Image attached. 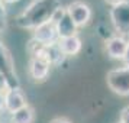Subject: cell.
Masks as SVG:
<instances>
[{
	"mask_svg": "<svg viewBox=\"0 0 129 123\" xmlns=\"http://www.w3.org/2000/svg\"><path fill=\"white\" fill-rule=\"evenodd\" d=\"M119 123H129V106L123 107L119 116Z\"/></svg>",
	"mask_w": 129,
	"mask_h": 123,
	"instance_id": "14",
	"label": "cell"
},
{
	"mask_svg": "<svg viewBox=\"0 0 129 123\" xmlns=\"http://www.w3.org/2000/svg\"><path fill=\"white\" fill-rule=\"evenodd\" d=\"M105 2H107L109 5L113 6V5H116V3H119V2H123V0H105Z\"/></svg>",
	"mask_w": 129,
	"mask_h": 123,
	"instance_id": "19",
	"label": "cell"
},
{
	"mask_svg": "<svg viewBox=\"0 0 129 123\" xmlns=\"http://www.w3.org/2000/svg\"><path fill=\"white\" fill-rule=\"evenodd\" d=\"M77 29H78V28L76 26V23L73 22V19L70 18V15H68L67 12H65L64 16L55 23V30H57V36H58V39L77 35Z\"/></svg>",
	"mask_w": 129,
	"mask_h": 123,
	"instance_id": "10",
	"label": "cell"
},
{
	"mask_svg": "<svg viewBox=\"0 0 129 123\" xmlns=\"http://www.w3.org/2000/svg\"><path fill=\"white\" fill-rule=\"evenodd\" d=\"M7 28V13H6V7L5 5L0 2V35L6 30Z\"/></svg>",
	"mask_w": 129,
	"mask_h": 123,
	"instance_id": "13",
	"label": "cell"
},
{
	"mask_svg": "<svg viewBox=\"0 0 129 123\" xmlns=\"http://www.w3.org/2000/svg\"><path fill=\"white\" fill-rule=\"evenodd\" d=\"M7 88H9V86H7L6 78H5V77H3L2 74H0V91H2V93H5V91H6Z\"/></svg>",
	"mask_w": 129,
	"mask_h": 123,
	"instance_id": "15",
	"label": "cell"
},
{
	"mask_svg": "<svg viewBox=\"0 0 129 123\" xmlns=\"http://www.w3.org/2000/svg\"><path fill=\"white\" fill-rule=\"evenodd\" d=\"M49 123H73V122H71L70 119H67V117H55Z\"/></svg>",
	"mask_w": 129,
	"mask_h": 123,
	"instance_id": "16",
	"label": "cell"
},
{
	"mask_svg": "<svg viewBox=\"0 0 129 123\" xmlns=\"http://www.w3.org/2000/svg\"><path fill=\"white\" fill-rule=\"evenodd\" d=\"M128 39L122 35H115L110 36L107 41H106L105 49L107 55L113 59H122L123 55H125V51H126V47H128Z\"/></svg>",
	"mask_w": 129,
	"mask_h": 123,
	"instance_id": "8",
	"label": "cell"
},
{
	"mask_svg": "<svg viewBox=\"0 0 129 123\" xmlns=\"http://www.w3.org/2000/svg\"><path fill=\"white\" fill-rule=\"evenodd\" d=\"M123 64H125V67H129V42H128V47H126V51H125V55H123Z\"/></svg>",
	"mask_w": 129,
	"mask_h": 123,
	"instance_id": "17",
	"label": "cell"
},
{
	"mask_svg": "<svg viewBox=\"0 0 129 123\" xmlns=\"http://www.w3.org/2000/svg\"><path fill=\"white\" fill-rule=\"evenodd\" d=\"M110 22L119 35H129V0L119 2L110 9Z\"/></svg>",
	"mask_w": 129,
	"mask_h": 123,
	"instance_id": "4",
	"label": "cell"
},
{
	"mask_svg": "<svg viewBox=\"0 0 129 123\" xmlns=\"http://www.w3.org/2000/svg\"><path fill=\"white\" fill-rule=\"evenodd\" d=\"M107 87L117 96L128 97L129 96V67L113 68L106 75Z\"/></svg>",
	"mask_w": 129,
	"mask_h": 123,
	"instance_id": "2",
	"label": "cell"
},
{
	"mask_svg": "<svg viewBox=\"0 0 129 123\" xmlns=\"http://www.w3.org/2000/svg\"><path fill=\"white\" fill-rule=\"evenodd\" d=\"M58 6H61L59 0H34L16 18V25L22 29L34 30L36 26L49 22Z\"/></svg>",
	"mask_w": 129,
	"mask_h": 123,
	"instance_id": "1",
	"label": "cell"
},
{
	"mask_svg": "<svg viewBox=\"0 0 129 123\" xmlns=\"http://www.w3.org/2000/svg\"><path fill=\"white\" fill-rule=\"evenodd\" d=\"M32 39L41 45H49L58 41L57 36V30H55V25L52 22H45V23L36 26L32 33Z\"/></svg>",
	"mask_w": 129,
	"mask_h": 123,
	"instance_id": "7",
	"label": "cell"
},
{
	"mask_svg": "<svg viewBox=\"0 0 129 123\" xmlns=\"http://www.w3.org/2000/svg\"><path fill=\"white\" fill-rule=\"evenodd\" d=\"M58 47L59 49L62 51L65 57H73V55H77V54L81 51L83 44L81 39L77 35L74 36H68V38H62V39H58Z\"/></svg>",
	"mask_w": 129,
	"mask_h": 123,
	"instance_id": "11",
	"label": "cell"
},
{
	"mask_svg": "<svg viewBox=\"0 0 129 123\" xmlns=\"http://www.w3.org/2000/svg\"><path fill=\"white\" fill-rule=\"evenodd\" d=\"M0 2L5 5V3H15V2H19V0H0Z\"/></svg>",
	"mask_w": 129,
	"mask_h": 123,
	"instance_id": "20",
	"label": "cell"
},
{
	"mask_svg": "<svg viewBox=\"0 0 129 123\" xmlns=\"http://www.w3.org/2000/svg\"><path fill=\"white\" fill-rule=\"evenodd\" d=\"M3 96H5V110L9 111L10 114L28 104L26 96L20 90V87L19 88H7L6 91L3 93Z\"/></svg>",
	"mask_w": 129,
	"mask_h": 123,
	"instance_id": "6",
	"label": "cell"
},
{
	"mask_svg": "<svg viewBox=\"0 0 129 123\" xmlns=\"http://www.w3.org/2000/svg\"><path fill=\"white\" fill-rule=\"evenodd\" d=\"M0 74L6 78L9 88H19V78L10 51L0 41Z\"/></svg>",
	"mask_w": 129,
	"mask_h": 123,
	"instance_id": "3",
	"label": "cell"
},
{
	"mask_svg": "<svg viewBox=\"0 0 129 123\" xmlns=\"http://www.w3.org/2000/svg\"><path fill=\"white\" fill-rule=\"evenodd\" d=\"M65 9H67V13L70 15V18L73 19V22L76 23L77 28H84L86 25H88V22L91 20V16H93L91 7L83 0L71 2Z\"/></svg>",
	"mask_w": 129,
	"mask_h": 123,
	"instance_id": "5",
	"label": "cell"
},
{
	"mask_svg": "<svg viewBox=\"0 0 129 123\" xmlns=\"http://www.w3.org/2000/svg\"><path fill=\"white\" fill-rule=\"evenodd\" d=\"M35 109L26 104L25 107L12 113V123H34L35 122Z\"/></svg>",
	"mask_w": 129,
	"mask_h": 123,
	"instance_id": "12",
	"label": "cell"
},
{
	"mask_svg": "<svg viewBox=\"0 0 129 123\" xmlns=\"http://www.w3.org/2000/svg\"><path fill=\"white\" fill-rule=\"evenodd\" d=\"M49 70H51V65L45 59L30 58L28 71H29V77L34 81H45L49 75Z\"/></svg>",
	"mask_w": 129,
	"mask_h": 123,
	"instance_id": "9",
	"label": "cell"
},
{
	"mask_svg": "<svg viewBox=\"0 0 129 123\" xmlns=\"http://www.w3.org/2000/svg\"><path fill=\"white\" fill-rule=\"evenodd\" d=\"M5 109V96H3V93L0 91V111Z\"/></svg>",
	"mask_w": 129,
	"mask_h": 123,
	"instance_id": "18",
	"label": "cell"
}]
</instances>
